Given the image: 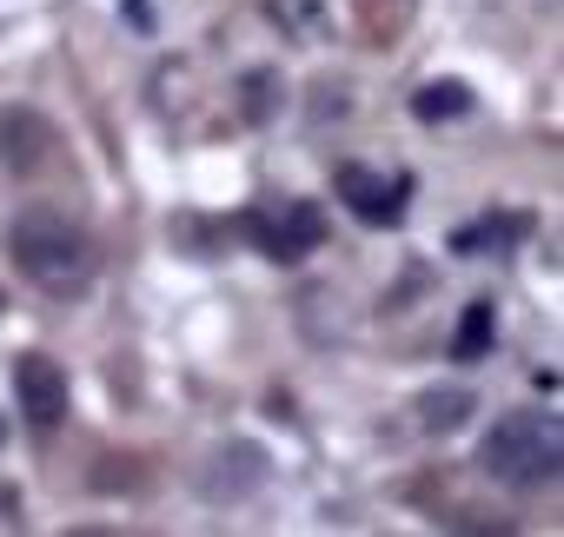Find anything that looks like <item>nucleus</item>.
Here are the masks:
<instances>
[{"label":"nucleus","instance_id":"nucleus-1","mask_svg":"<svg viewBox=\"0 0 564 537\" xmlns=\"http://www.w3.org/2000/svg\"><path fill=\"white\" fill-rule=\"evenodd\" d=\"M8 252H14L21 273L34 286H47V293H80L94 280V265H100L94 239L74 219H61V212H21L8 226Z\"/></svg>","mask_w":564,"mask_h":537},{"label":"nucleus","instance_id":"nucleus-2","mask_svg":"<svg viewBox=\"0 0 564 537\" xmlns=\"http://www.w3.org/2000/svg\"><path fill=\"white\" fill-rule=\"evenodd\" d=\"M478 464L498 484H511V491L551 484L557 464H564V425H557V412H511V418H498L485 431V445H478Z\"/></svg>","mask_w":564,"mask_h":537},{"label":"nucleus","instance_id":"nucleus-3","mask_svg":"<svg viewBox=\"0 0 564 537\" xmlns=\"http://www.w3.org/2000/svg\"><path fill=\"white\" fill-rule=\"evenodd\" d=\"M246 239L265 252V259H306L319 239H326V212L313 199H279V206H252L246 219Z\"/></svg>","mask_w":564,"mask_h":537},{"label":"nucleus","instance_id":"nucleus-4","mask_svg":"<svg viewBox=\"0 0 564 537\" xmlns=\"http://www.w3.org/2000/svg\"><path fill=\"white\" fill-rule=\"evenodd\" d=\"M14 392H21V412H28L34 431H54V425L67 418V372H61L47 352H28V359L14 365Z\"/></svg>","mask_w":564,"mask_h":537},{"label":"nucleus","instance_id":"nucleus-5","mask_svg":"<svg viewBox=\"0 0 564 537\" xmlns=\"http://www.w3.org/2000/svg\"><path fill=\"white\" fill-rule=\"evenodd\" d=\"M339 199H346L366 226H399V219H405V179H386V173H372V166H359V160L339 166Z\"/></svg>","mask_w":564,"mask_h":537},{"label":"nucleus","instance_id":"nucleus-6","mask_svg":"<svg viewBox=\"0 0 564 537\" xmlns=\"http://www.w3.org/2000/svg\"><path fill=\"white\" fill-rule=\"evenodd\" d=\"M213 464H219V471L206 478V497H219V504L265 484V451H252V445H232V451H219Z\"/></svg>","mask_w":564,"mask_h":537},{"label":"nucleus","instance_id":"nucleus-7","mask_svg":"<svg viewBox=\"0 0 564 537\" xmlns=\"http://www.w3.org/2000/svg\"><path fill=\"white\" fill-rule=\"evenodd\" d=\"M465 107H471L465 80H432V87H425V94L412 100V113H419V120H458Z\"/></svg>","mask_w":564,"mask_h":537},{"label":"nucleus","instance_id":"nucleus-8","mask_svg":"<svg viewBox=\"0 0 564 537\" xmlns=\"http://www.w3.org/2000/svg\"><path fill=\"white\" fill-rule=\"evenodd\" d=\"M465 412H471V392H425L419 398V425L425 431H458Z\"/></svg>","mask_w":564,"mask_h":537},{"label":"nucleus","instance_id":"nucleus-9","mask_svg":"<svg viewBox=\"0 0 564 537\" xmlns=\"http://www.w3.org/2000/svg\"><path fill=\"white\" fill-rule=\"evenodd\" d=\"M485 346H491V299H478V306L465 313V326H458V346H452V352H458V359H478Z\"/></svg>","mask_w":564,"mask_h":537}]
</instances>
